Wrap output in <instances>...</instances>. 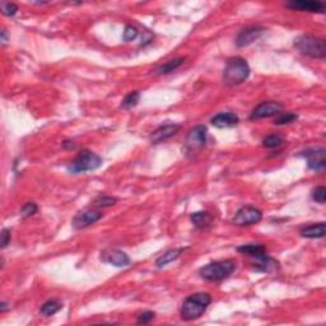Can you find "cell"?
<instances>
[{
  "instance_id": "obj_19",
  "label": "cell",
  "mask_w": 326,
  "mask_h": 326,
  "mask_svg": "<svg viewBox=\"0 0 326 326\" xmlns=\"http://www.w3.org/2000/svg\"><path fill=\"white\" fill-rule=\"evenodd\" d=\"M192 224L199 230H205L213 222V215L209 212H195L190 215Z\"/></svg>"
},
{
  "instance_id": "obj_25",
  "label": "cell",
  "mask_w": 326,
  "mask_h": 326,
  "mask_svg": "<svg viewBox=\"0 0 326 326\" xmlns=\"http://www.w3.org/2000/svg\"><path fill=\"white\" fill-rule=\"evenodd\" d=\"M283 144H284V139L278 134L268 135V137L263 140V145H264L265 148H270V149H273V148H279L280 145Z\"/></svg>"
},
{
  "instance_id": "obj_4",
  "label": "cell",
  "mask_w": 326,
  "mask_h": 326,
  "mask_svg": "<svg viewBox=\"0 0 326 326\" xmlns=\"http://www.w3.org/2000/svg\"><path fill=\"white\" fill-rule=\"evenodd\" d=\"M295 47L302 55L310 56L312 59H325L326 45L325 40L312 35H302L295 40Z\"/></svg>"
},
{
  "instance_id": "obj_27",
  "label": "cell",
  "mask_w": 326,
  "mask_h": 326,
  "mask_svg": "<svg viewBox=\"0 0 326 326\" xmlns=\"http://www.w3.org/2000/svg\"><path fill=\"white\" fill-rule=\"evenodd\" d=\"M312 199L315 200L316 203H320V204H325L326 202V189L325 186H317L316 189L312 190V194H311Z\"/></svg>"
},
{
  "instance_id": "obj_8",
  "label": "cell",
  "mask_w": 326,
  "mask_h": 326,
  "mask_svg": "<svg viewBox=\"0 0 326 326\" xmlns=\"http://www.w3.org/2000/svg\"><path fill=\"white\" fill-rule=\"evenodd\" d=\"M301 157L307 160L308 170L320 172L326 167V150L325 148H310L300 153Z\"/></svg>"
},
{
  "instance_id": "obj_24",
  "label": "cell",
  "mask_w": 326,
  "mask_h": 326,
  "mask_svg": "<svg viewBox=\"0 0 326 326\" xmlns=\"http://www.w3.org/2000/svg\"><path fill=\"white\" fill-rule=\"evenodd\" d=\"M117 203V199L114 197H109V195H99L96 199L92 202V205L97 208H107L112 207Z\"/></svg>"
},
{
  "instance_id": "obj_12",
  "label": "cell",
  "mask_w": 326,
  "mask_h": 326,
  "mask_svg": "<svg viewBox=\"0 0 326 326\" xmlns=\"http://www.w3.org/2000/svg\"><path fill=\"white\" fill-rule=\"evenodd\" d=\"M101 260L106 264L114 265L116 268L129 267L130 257L124 251L117 249H109L101 252Z\"/></svg>"
},
{
  "instance_id": "obj_11",
  "label": "cell",
  "mask_w": 326,
  "mask_h": 326,
  "mask_svg": "<svg viewBox=\"0 0 326 326\" xmlns=\"http://www.w3.org/2000/svg\"><path fill=\"white\" fill-rule=\"evenodd\" d=\"M265 31H267V29L260 26L246 27V28H243L242 31L238 34L237 39H236V45H237L238 47L249 46V45L257 41V40L265 34Z\"/></svg>"
},
{
  "instance_id": "obj_6",
  "label": "cell",
  "mask_w": 326,
  "mask_h": 326,
  "mask_svg": "<svg viewBox=\"0 0 326 326\" xmlns=\"http://www.w3.org/2000/svg\"><path fill=\"white\" fill-rule=\"evenodd\" d=\"M207 133L205 125H198L189 130L184 145V152L187 157H194L207 145Z\"/></svg>"
},
{
  "instance_id": "obj_16",
  "label": "cell",
  "mask_w": 326,
  "mask_h": 326,
  "mask_svg": "<svg viewBox=\"0 0 326 326\" xmlns=\"http://www.w3.org/2000/svg\"><path fill=\"white\" fill-rule=\"evenodd\" d=\"M254 269L256 272L272 273L279 269V263L275 259H273V257H270L268 254H264L255 259Z\"/></svg>"
},
{
  "instance_id": "obj_22",
  "label": "cell",
  "mask_w": 326,
  "mask_h": 326,
  "mask_svg": "<svg viewBox=\"0 0 326 326\" xmlns=\"http://www.w3.org/2000/svg\"><path fill=\"white\" fill-rule=\"evenodd\" d=\"M184 61H185V57L182 56L176 57V59L174 60H170V61H167L166 64L160 65V67L157 69V73L158 74H170L171 72L176 70L177 68L181 67V65L184 64Z\"/></svg>"
},
{
  "instance_id": "obj_15",
  "label": "cell",
  "mask_w": 326,
  "mask_h": 326,
  "mask_svg": "<svg viewBox=\"0 0 326 326\" xmlns=\"http://www.w3.org/2000/svg\"><path fill=\"white\" fill-rule=\"evenodd\" d=\"M213 126L218 127V129H225V127H232L240 122V117L235 114V112H220V114L215 115L212 120H210Z\"/></svg>"
},
{
  "instance_id": "obj_18",
  "label": "cell",
  "mask_w": 326,
  "mask_h": 326,
  "mask_svg": "<svg viewBox=\"0 0 326 326\" xmlns=\"http://www.w3.org/2000/svg\"><path fill=\"white\" fill-rule=\"evenodd\" d=\"M300 233L305 238H322L325 237V223L320 222L306 225L300 231Z\"/></svg>"
},
{
  "instance_id": "obj_3",
  "label": "cell",
  "mask_w": 326,
  "mask_h": 326,
  "mask_svg": "<svg viewBox=\"0 0 326 326\" xmlns=\"http://www.w3.org/2000/svg\"><path fill=\"white\" fill-rule=\"evenodd\" d=\"M250 72L251 70L246 60L242 57H231L223 73V82L230 87L238 86L249 78Z\"/></svg>"
},
{
  "instance_id": "obj_10",
  "label": "cell",
  "mask_w": 326,
  "mask_h": 326,
  "mask_svg": "<svg viewBox=\"0 0 326 326\" xmlns=\"http://www.w3.org/2000/svg\"><path fill=\"white\" fill-rule=\"evenodd\" d=\"M104 217L101 210L97 209H87L83 212H79L73 219V227L75 230H83L99 222Z\"/></svg>"
},
{
  "instance_id": "obj_5",
  "label": "cell",
  "mask_w": 326,
  "mask_h": 326,
  "mask_svg": "<svg viewBox=\"0 0 326 326\" xmlns=\"http://www.w3.org/2000/svg\"><path fill=\"white\" fill-rule=\"evenodd\" d=\"M102 166V158L91 150H82L78 157L68 166L70 174H83V172L94 171Z\"/></svg>"
},
{
  "instance_id": "obj_2",
  "label": "cell",
  "mask_w": 326,
  "mask_h": 326,
  "mask_svg": "<svg viewBox=\"0 0 326 326\" xmlns=\"http://www.w3.org/2000/svg\"><path fill=\"white\" fill-rule=\"evenodd\" d=\"M236 270V262L231 259L217 260L200 268L199 274L208 282H220L227 279Z\"/></svg>"
},
{
  "instance_id": "obj_9",
  "label": "cell",
  "mask_w": 326,
  "mask_h": 326,
  "mask_svg": "<svg viewBox=\"0 0 326 326\" xmlns=\"http://www.w3.org/2000/svg\"><path fill=\"white\" fill-rule=\"evenodd\" d=\"M284 106L280 102L277 101H265L257 105L254 110H252L251 115H250V120H260V119H268V117H273L279 115L283 111Z\"/></svg>"
},
{
  "instance_id": "obj_33",
  "label": "cell",
  "mask_w": 326,
  "mask_h": 326,
  "mask_svg": "<svg viewBox=\"0 0 326 326\" xmlns=\"http://www.w3.org/2000/svg\"><path fill=\"white\" fill-rule=\"evenodd\" d=\"M7 41H8V36H7V31H6V29H3V31H2V44L7 45Z\"/></svg>"
},
{
  "instance_id": "obj_23",
  "label": "cell",
  "mask_w": 326,
  "mask_h": 326,
  "mask_svg": "<svg viewBox=\"0 0 326 326\" xmlns=\"http://www.w3.org/2000/svg\"><path fill=\"white\" fill-rule=\"evenodd\" d=\"M139 100H140V92L139 91L130 92V93H127L126 96H125V99L122 100L121 107L125 110L133 109V107L137 106L138 102H139Z\"/></svg>"
},
{
  "instance_id": "obj_1",
  "label": "cell",
  "mask_w": 326,
  "mask_h": 326,
  "mask_svg": "<svg viewBox=\"0 0 326 326\" xmlns=\"http://www.w3.org/2000/svg\"><path fill=\"white\" fill-rule=\"evenodd\" d=\"M210 303H212V296L209 293L199 292L189 296L182 302L181 310H180L181 318L185 321L197 320L207 311Z\"/></svg>"
},
{
  "instance_id": "obj_20",
  "label": "cell",
  "mask_w": 326,
  "mask_h": 326,
  "mask_svg": "<svg viewBox=\"0 0 326 326\" xmlns=\"http://www.w3.org/2000/svg\"><path fill=\"white\" fill-rule=\"evenodd\" d=\"M185 250L186 249H182V247L181 249L169 250V251H166L163 255H160V256L155 260V265H157L158 268L166 267L167 264H170V263H172V262H175V260L179 259L180 255H181Z\"/></svg>"
},
{
  "instance_id": "obj_14",
  "label": "cell",
  "mask_w": 326,
  "mask_h": 326,
  "mask_svg": "<svg viewBox=\"0 0 326 326\" xmlns=\"http://www.w3.org/2000/svg\"><path fill=\"white\" fill-rule=\"evenodd\" d=\"M287 8L293 11H307V12H323L326 9L325 4L321 2H310V0H293L285 3Z\"/></svg>"
},
{
  "instance_id": "obj_21",
  "label": "cell",
  "mask_w": 326,
  "mask_h": 326,
  "mask_svg": "<svg viewBox=\"0 0 326 326\" xmlns=\"http://www.w3.org/2000/svg\"><path fill=\"white\" fill-rule=\"evenodd\" d=\"M61 308H62V305L59 302V301L49 300L41 306V308H40V313H41L42 316H46L47 317V316H52L55 315V313H57Z\"/></svg>"
},
{
  "instance_id": "obj_7",
  "label": "cell",
  "mask_w": 326,
  "mask_h": 326,
  "mask_svg": "<svg viewBox=\"0 0 326 326\" xmlns=\"http://www.w3.org/2000/svg\"><path fill=\"white\" fill-rule=\"evenodd\" d=\"M263 219V212L257 208L251 205H245L241 207L236 212L235 217L232 218V223L240 227H247V225L257 224Z\"/></svg>"
},
{
  "instance_id": "obj_28",
  "label": "cell",
  "mask_w": 326,
  "mask_h": 326,
  "mask_svg": "<svg viewBox=\"0 0 326 326\" xmlns=\"http://www.w3.org/2000/svg\"><path fill=\"white\" fill-rule=\"evenodd\" d=\"M37 210H39V207H37L36 203H26V204L22 207L21 209V215L23 218H28L32 217L34 214H36Z\"/></svg>"
},
{
  "instance_id": "obj_31",
  "label": "cell",
  "mask_w": 326,
  "mask_h": 326,
  "mask_svg": "<svg viewBox=\"0 0 326 326\" xmlns=\"http://www.w3.org/2000/svg\"><path fill=\"white\" fill-rule=\"evenodd\" d=\"M2 12H3L4 16L13 17L18 12V6H16L14 3H4L2 6Z\"/></svg>"
},
{
  "instance_id": "obj_13",
  "label": "cell",
  "mask_w": 326,
  "mask_h": 326,
  "mask_svg": "<svg viewBox=\"0 0 326 326\" xmlns=\"http://www.w3.org/2000/svg\"><path fill=\"white\" fill-rule=\"evenodd\" d=\"M180 129H181V125L179 124L162 125V126L157 127V129L150 134V143H152V144H159V143L165 142V140L170 139V138H172L174 135H176Z\"/></svg>"
},
{
  "instance_id": "obj_30",
  "label": "cell",
  "mask_w": 326,
  "mask_h": 326,
  "mask_svg": "<svg viewBox=\"0 0 326 326\" xmlns=\"http://www.w3.org/2000/svg\"><path fill=\"white\" fill-rule=\"evenodd\" d=\"M155 317V313L153 311H145V312L140 313L139 317H138L137 323L138 325H147V323L152 322Z\"/></svg>"
},
{
  "instance_id": "obj_32",
  "label": "cell",
  "mask_w": 326,
  "mask_h": 326,
  "mask_svg": "<svg viewBox=\"0 0 326 326\" xmlns=\"http://www.w3.org/2000/svg\"><path fill=\"white\" fill-rule=\"evenodd\" d=\"M11 240H12L11 230H8V228H3V231H2V249H6L9 243H11Z\"/></svg>"
},
{
  "instance_id": "obj_34",
  "label": "cell",
  "mask_w": 326,
  "mask_h": 326,
  "mask_svg": "<svg viewBox=\"0 0 326 326\" xmlns=\"http://www.w3.org/2000/svg\"><path fill=\"white\" fill-rule=\"evenodd\" d=\"M8 303H7V302H2V303H0V312H2V313H4V312H6V311L7 310H8Z\"/></svg>"
},
{
  "instance_id": "obj_26",
  "label": "cell",
  "mask_w": 326,
  "mask_h": 326,
  "mask_svg": "<svg viewBox=\"0 0 326 326\" xmlns=\"http://www.w3.org/2000/svg\"><path fill=\"white\" fill-rule=\"evenodd\" d=\"M297 119H298V116L296 114H293V112H284V114L278 115V117L275 119L274 124L275 125L292 124V122H295Z\"/></svg>"
},
{
  "instance_id": "obj_17",
  "label": "cell",
  "mask_w": 326,
  "mask_h": 326,
  "mask_svg": "<svg viewBox=\"0 0 326 326\" xmlns=\"http://www.w3.org/2000/svg\"><path fill=\"white\" fill-rule=\"evenodd\" d=\"M237 251L242 255H247L252 259H256L262 255L267 254V247L262 243H249V245H242V246L237 247Z\"/></svg>"
},
{
  "instance_id": "obj_29",
  "label": "cell",
  "mask_w": 326,
  "mask_h": 326,
  "mask_svg": "<svg viewBox=\"0 0 326 326\" xmlns=\"http://www.w3.org/2000/svg\"><path fill=\"white\" fill-rule=\"evenodd\" d=\"M138 35H139V31H138L135 27L133 26H126L124 29V35H122V39H124V41L129 42V41H134L135 39L138 37Z\"/></svg>"
}]
</instances>
